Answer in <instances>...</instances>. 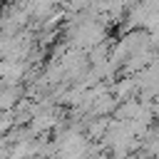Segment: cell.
I'll return each instance as SVG.
<instances>
[{
	"label": "cell",
	"instance_id": "cell-1",
	"mask_svg": "<svg viewBox=\"0 0 159 159\" xmlns=\"http://www.w3.org/2000/svg\"><path fill=\"white\" fill-rule=\"evenodd\" d=\"M154 114H159V102H157V104H154Z\"/></svg>",
	"mask_w": 159,
	"mask_h": 159
}]
</instances>
